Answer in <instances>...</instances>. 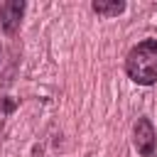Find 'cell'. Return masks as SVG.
<instances>
[{
	"label": "cell",
	"mask_w": 157,
	"mask_h": 157,
	"mask_svg": "<svg viewBox=\"0 0 157 157\" xmlns=\"http://www.w3.org/2000/svg\"><path fill=\"white\" fill-rule=\"evenodd\" d=\"M93 12H98V15H105V17H118L123 10H125V2H120V0H96L93 5Z\"/></svg>",
	"instance_id": "4"
},
{
	"label": "cell",
	"mask_w": 157,
	"mask_h": 157,
	"mask_svg": "<svg viewBox=\"0 0 157 157\" xmlns=\"http://www.w3.org/2000/svg\"><path fill=\"white\" fill-rule=\"evenodd\" d=\"M155 140H157V135H155L152 123H150L147 118H140V120L135 123V147H137V152H140L142 157H152V152H155Z\"/></svg>",
	"instance_id": "2"
},
{
	"label": "cell",
	"mask_w": 157,
	"mask_h": 157,
	"mask_svg": "<svg viewBox=\"0 0 157 157\" xmlns=\"http://www.w3.org/2000/svg\"><path fill=\"white\" fill-rule=\"evenodd\" d=\"M15 71H17V61L7 56V52L0 47V83H10L15 78Z\"/></svg>",
	"instance_id": "5"
},
{
	"label": "cell",
	"mask_w": 157,
	"mask_h": 157,
	"mask_svg": "<svg viewBox=\"0 0 157 157\" xmlns=\"http://www.w3.org/2000/svg\"><path fill=\"white\" fill-rule=\"evenodd\" d=\"M128 76L140 86H152L157 81V39H145L128 52L125 59Z\"/></svg>",
	"instance_id": "1"
},
{
	"label": "cell",
	"mask_w": 157,
	"mask_h": 157,
	"mask_svg": "<svg viewBox=\"0 0 157 157\" xmlns=\"http://www.w3.org/2000/svg\"><path fill=\"white\" fill-rule=\"evenodd\" d=\"M22 12H25V2L22 0H7V2L0 5V27H2L5 34H12L20 27Z\"/></svg>",
	"instance_id": "3"
}]
</instances>
